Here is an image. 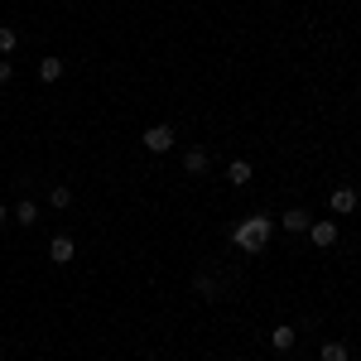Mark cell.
<instances>
[{
	"label": "cell",
	"instance_id": "6da1fadb",
	"mask_svg": "<svg viewBox=\"0 0 361 361\" xmlns=\"http://www.w3.org/2000/svg\"><path fill=\"white\" fill-rule=\"evenodd\" d=\"M265 241H270V217H260V212L246 217V222H236V231H231V246L241 255H260Z\"/></svg>",
	"mask_w": 361,
	"mask_h": 361
},
{
	"label": "cell",
	"instance_id": "7a4b0ae2",
	"mask_svg": "<svg viewBox=\"0 0 361 361\" xmlns=\"http://www.w3.org/2000/svg\"><path fill=\"white\" fill-rule=\"evenodd\" d=\"M145 149L149 154H169L173 149V126H149L145 130Z\"/></svg>",
	"mask_w": 361,
	"mask_h": 361
},
{
	"label": "cell",
	"instance_id": "3957f363",
	"mask_svg": "<svg viewBox=\"0 0 361 361\" xmlns=\"http://www.w3.org/2000/svg\"><path fill=\"white\" fill-rule=\"evenodd\" d=\"M308 241L318 250H333L337 246V222H308Z\"/></svg>",
	"mask_w": 361,
	"mask_h": 361
},
{
	"label": "cell",
	"instance_id": "277c9868",
	"mask_svg": "<svg viewBox=\"0 0 361 361\" xmlns=\"http://www.w3.org/2000/svg\"><path fill=\"white\" fill-rule=\"evenodd\" d=\"M328 202H333V212L337 217H352V212H357V188H333V197H328Z\"/></svg>",
	"mask_w": 361,
	"mask_h": 361
},
{
	"label": "cell",
	"instance_id": "5b68a950",
	"mask_svg": "<svg viewBox=\"0 0 361 361\" xmlns=\"http://www.w3.org/2000/svg\"><path fill=\"white\" fill-rule=\"evenodd\" d=\"M73 255H78V241H73V236H54V241H49V260H54V265H68Z\"/></svg>",
	"mask_w": 361,
	"mask_h": 361
},
{
	"label": "cell",
	"instance_id": "8992f818",
	"mask_svg": "<svg viewBox=\"0 0 361 361\" xmlns=\"http://www.w3.org/2000/svg\"><path fill=\"white\" fill-rule=\"evenodd\" d=\"M308 222H313V217H308L304 207H289V212L279 217V226H284V231H294V236H304V231H308Z\"/></svg>",
	"mask_w": 361,
	"mask_h": 361
},
{
	"label": "cell",
	"instance_id": "52a82bcc",
	"mask_svg": "<svg viewBox=\"0 0 361 361\" xmlns=\"http://www.w3.org/2000/svg\"><path fill=\"white\" fill-rule=\"evenodd\" d=\"M294 342H299V333H294L289 323H279V328H270V347H275V352H289Z\"/></svg>",
	"mask_w": 361,
	"mask_h": 361
},
{
	"label": "cell",
	"instance_id": "ba28073f",
	"mask_svg": "<svg viewBox=\"0 0 361 361\" xmlns=\"http://www.w3.org/2000/svg\"><path fill=\"white\" fill-rule=\"evenodd\" d=\"M226 183H231V188H246L250 183V164L246 159H231V164H226Z\"/></svg>",
	"mask_w": 361,
	"mask_h": 361
},
{
	"label": "cell",
	"instance_id": "9c48e42d",
	"mask_svg": "<svg viewBox=\"0 0 361 361\" xmlns=\"http://www.w3.org/2000/svg\"><path fill=\"white\" fill-rule=\"evenodd\" d=\"M183 169H188V173H193V178H202V173H207V149H188V154H183Z\"/></svg>",
	"mask_w": 361,
	"mask_h": 361
},
{
	"label": "cell",
	"instance_id": "30bf717a",
	"mask_svg": "<svg viewBox=\"0 0 361 361\" xmlns=\"http://www.w3.org/2000/svg\"><path fill=\"white\" fill-rule=\"evenodd\" d=\"M58 78H63V58H39V82H58Z\"/></svg>",
	"mask_w": 361,
	"mask_h": 361
},
{
	"label": "cell",
	"instance_id": "8fae6325",
	"mask_svg": "<svg viewBox=\"0 0 361 361\" xmlns=\"http://www.w3.org/2000/svg\"><path fill=\"white\" fill-rule=\"evenodd\" d=\"M10 217H15V222H20V226H29V222H39V207H34V202H29V197H25V202H20V207H15Z\"/></svg>",
	"mask_w": 361,
	"mask_h": 361
},
{
	"label": "cell",
	"instance_id": "7c38bea8",
	"mask_svg": "<svg viewBox=\"0 0 361 361\" xmlns=\"http://www.w3.org/2000/svg\"><path fill=\"white\" fill-rule=\"evenodd\" d=\"M15 49H20V34L15 29H0V58H10Z\"/></svg>",
	"mask_w": 361,
	"mask_h": 361
},
{
	"label": "cell",
	"instance_id": "4fadbf2b",
	"mask_svg": "<svg viewBox=\"0 0 361 361\" xmlns=\"http://www.w3.org/2000/svg\"><path fill=\"white\" fill-rule=\"evenodd\" d=\"M49 202H54V207H68V202H73V188H68V183H54V188H49Z\"/></svg>",
	"mask_w": 361,
	"mask_h": 361
},
{
	"label": "cell",
	"instance_id": "5bb4252c",
	"mask_svg": "<svg viewBox=\"0 0 361 361\" xmlns=\"http://www.w3.org/2000/svg\"><path fill=\"white\" fill-rule=\"evenodd\" d=\"M193 289L202 294V299H217V279H212V275H197V279H193Z\"/></svg>",
	"mask_w": 361,
	"mask_h": 361
},
{
	"label": "cell",
	"instance_id": "9a60e30c",
	"mask_svg": "<svg viewBox=\"0 0 361 361\" xmlns=\"http://www.w3.org/2000/svg\"><path fill=\"white\" fill-rule=\"evenodd\" d=\"M323 361H347V347H342V342H328V347H323Z\"/></svg>",
	"mask_w": 361,
	"mask_h": 361
},
{
	"label": "cell",
	"instance_id": "2e32d148",
	"mask_svg": "<svg viewBox=\"0 0 361 361\" xmlns=\"http://www.w3.org/2000/svg\"><path fill=\"white\" fill-rule=\"evenodd\" d=\"M15 78V68H10V58H0V82H10Z\"/></svg>",
	"mask_w": 361,
	"mask_h": 361
},
{
	"label": "cell",
	"instance_id": "e0dca14e",
	"mask_svg": "<svg viewBox=\"0 0 361 361\" xmlns=\"http://www.w3.org/2000/svg\"><path fill=\"white\" fill-rule=\"evenodd\" d=\"M0 222H10V207H5V202H0Z\"/></svg>",
	"mask_w": 361,
	"mask_h": 361
}]
</instances>
